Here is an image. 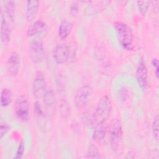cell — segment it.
I'll return each instance as SVG.
<instances>
[{"label":"cell","mask_w":159,"mask_h":159,"mask_svg":"<svg viewBox=\"0 0 159 159\" xmlns=\"http://www.w3.org/2000/svg\"><path fill=\"white\" fill-rule=\"evenodd\" d=\"M114 26L121 47L125 50H132L134 48V37L130 27L122 21L116 22Z\"/></svg>","instance_id":"6da1fadb"},{"label":"cell","mask_w":159,"mask_h":159,"mask_svg":"<svg viewBox=\"0 0 159 159\" xmlns=\"http://www.w3.org/2000/svg\"><path fill=\"white\" fill-rule=\"evenodd\" d=\"M112 111V103L110 98L104 95L98 101L95 111L93 115V123L106 122Z\"/></svg>","instance_id":"7a4b0ae2"},{"label":"cell","mask_w":159,"mask_h":159,"mask_svg":"<svg viewBox=\"0 0 159 159\" xmlns=\"http://www.w3.org/2000/svg\"><path fill=\"white\" fill-rule=\"evenodd\" d=\"M123 135V129L120 121L118 119H113L109 125V137L110 146L112 150L117 151Z\"/></svg>","instance_id":"3957f363"},{"label":"cell","mask_w":159,"mask_h":159,"mask_svg":"<svg viewBox=\"0 0 159 159\" xmlns=\"http://www.w3.org/2000/svg\"><path fill=\"white\" fill-rule=\"evenodd\" d=\"M93 93V88L88 84L83 85L80 87L74 95L73 100L75 106L78 109L84 107L91 97Z\"/></svg>","instance_id":"277c9868"},{"label":"cell","mask_w":159,"mask_h":159,"mask_svg":"<svg viewBox=\"0 0 159 159\" xmlns=\"http://www.w3.org/2000/svg\"><path fill=\"white\" fill-rule=\"evenodd\" d=\"M14 110L16 116L22 121H27L29 118V104L27 98L23 94L16 98Z\"/></svg>","instance_id":"5b68a950"},{"label":"cell","mask_w":159,"mask_h":159,"mask_svg":"<svg viewBox=\"0 0 159 159\" xmlns=\"http://www.w3.org/2000/svg\"><path fill=\"white\" fill-rule=\"evenodd\" d=\"M45 54L44 47L42 42L39 39H34L29 45V56L34 63H40Z\"/></svg>","instance_id":"8992f818"},{"label":"cell","mask_w":159,"mask_h":159,"mask_svg":"<svg viewBox=\"0 0 159 159\" xmlns=\"http://www.w3.org/2000/svg\"><path fill=\"white\" fill-rule=\"evenodd\" d=\"M47 88V82L44 74L41 71H37L32 84L33 95L37 98H42Z\"/></svg>","instance_id":"52a82bcc"},{"label":"cell","mask_w":159,"mask_h":159,"mask_svg":"<svg viewBox=\"0 0 159 159\" xmlns=\"http://www.w3.org/2000/svg\"><path fill=\"white\" fill-rule=\"evenodd\" d=\"M137 81L142 89H145L148 84V75L146 64L143 58H141L135 70Z\"/></svg>","instance_id":"ba28073f"},{"label":"cell","mask_w":159,"mask_h":159,"mask_svg":"<svg viewBox=\"0 0 159 159\" xmlns=\"http://www.w3.org/2000/svg\"><path fill=\"white\" fill-rule=\"evenodd\" d=\"M70 57V47L65 43H60L55 46L53 51V58L57 64L65 63Z\"/></svg>","instance_id":"9c48e42d"},{"label":"cell","mask_w":159,"mask_h":159,"mask_svg":"<svg viewBox=\"0 0 159 159\" xmlns=\"http://www.w3.org/2000/svg\"><path fill=\"white\" fill-rule=\"evenodd\" d=\"M7 70L11 76H16L20 68V57L16 52H12L7 60Z\"/></svg>","instance_id":"30bf717a"},{"label":"cell","mask_w":159,"mask_h":159,"mask_svg":"<svg viewBox=\"0 0 159 159\" xmlns=\"http://www.w3.org/2000/svg\"><path fill=\"white\" fill-rule=\"evenodd\" d=\"M43 101L45 108L48 113H52L57 104V99L54 91L52 88H48L43 95Z\"/></svg>","instance_id":"8fae6325"},{"label":"cell","mask_w":159,"mask_h":159,"mask_svg":"<svg viewBox=\"0 0 159 159\" xmlns=\"http://www.w3.org/2000/svg\"><path fill=\"white\" fill-rule=\"evenodd\" d=\"M11 28L3 14L1 15V40L4 45H7L11 39Z\"/></svg>","instance_id":"7c38bea8"},{"label":"cell","mask_w":159,"mask_h":159,"mask_svg":"<svg viewBox=\"0 0 159 159\" xmlns=\"http://www.w3.org/2000/svg\"><path fill=\"white\" fill-rule=\"evenodd\" d=\"M40 2L36 0H29L25 2V16L29 21L32 20L36 16Z\"/></svg>","instance_id":"4fadbf2b"},{"label":"cell","mask_w":159,"mask_h":159,"mask_svg":"<svg viewBox=\"0 0 159 159\" xmlns=\"http://www.w3.org/2000/svg\"><path fill=\"white\" fill-rule=\"evenodd\" d=\"M73 27V24L71 22L67 20H62L58 28V35L59 37L62 40L66 39L70 34Z\"/></svg>","instance_id":"5bb4252c"},{"label":"cell","mask_w":159,"mask_h":159,"mask_svg":"<svg viewBox=\"0 0 159 159\" xmlns=\"http://www.w3.org/2000/svg\"><path fill=\"white\" fill-rule=\"evenodd\" d=\"M106 130L107 127L106 125V122L96 124L92 135V138L93 140L98 143L101 142L105 137Z\"/></svg>","instance_id":"9a60e30c"},{"label":"cell","mask_w":159,"mask_h":159,"mask_svg":"<svg viewBox=\"0 0 159 159\" xmlns=\"http://www.w3.org/2000/svg\"><path fill=\"white\" fill-rule=\"evenodd\" d=\"M45 22L42 20H37L32 22L27 29L26 34L29 37H33L40 33L44 29Z\"/></svg>","instance_id":"2e32d148"},{"label":"cell","mask_w":159,"mask_h":159,"mask_svg":"<svg viewBox=\"0 0 159 159\" xmlns=\"http://www.w3.org/2000/svg\"><path fill=\"white\" fill-rule=\"evenodd\" d=\"M3 6L4 9V14H6L7 18L13 21L15 16L16 11V4L15 2L12 0H8L3 1Z\"/></svg>","instance_id":"e0dca14e"},{"label":"cell","mask_w":159,"mask_h":159,"mask_svg":"<svg viewBox=\"0 0 159 159\" xmlns=\"http://www.w3.org/2000/svg\"><path fill=\"white\" fill-rule=\"evenodd\" d=\"M12 101V92L10 89L4 88L1 90L0 103L3 107L8 106Z\"/></svg>","instance_id":"ac0fdd59"},{"label":"cell","mask_w":159,"mask_h":159,"mask_svg":"<svg viewBox=\"0 0 159 159\" xmlns=\"http://www.w3.org/2000/svg\"><path fill=\"white\" fill-rule=\"evenodd\" d=\"M86 158H100V152L98 147L93 144L91 143L88 147L87 153H86Z\"/></svg>","instance_id":"d6986e66"},{"label":"cell","mask_w":159,"mask_h":159,"mask_svg":"<svg viewBox=\"0 0 159 159\" xmlns=\"http://www.w3.org/2000/svg\"><path fill=\"white\" fill-rule=\"evenodd\" d=\"M60 113L63 118H66L70 115V106L66 100H61L60 102Z\"/></svg>","instance_id":"ffe728a7"},{"label":"cell","mask_w":159,"mask_h":159,"mask_svg":"<svg viewBox=\"0 0 159 159\" xmlns=\"http://www.w3.org/2000/svg\"><path fill=\"white\" fill-rule=\"evenodd\" d=\"M158 125H159V117L158 115H156L153 119L152 125V134L155 140L158 142L159 137V131H158Z\"/></svg>","instance_id":"44dd1931"},{"label":"cell","mask_w":159,"mask_h":159,"mask_svg":"<svg viewBox=\"0 0 159 159\" xmlns=\"http://www.w3.org/2000/svg\"><path fill=\"white\" fill-rule=\"evenodd\" d=\"M137 4L140 13L142 16H145L148 10L150 2L149 1H138Z\"/></svg>","instance_id":"7402d4cb"},{"label":"cell","mask_w":159,"mask_h":159,"mask_svg":"<svg viewBox=\"0 0 159 159\" xmlns=\"http://www.w3.org/2000/svg\"><path fill=\"white\" fill-rule=\"evenodd\" d=\"M24 151H25V146H24V143L22 140H21L18 145L17 150H16V155L14 156V158L16 159H19L21 158L24 153Z\"/></svg>","instance_id":"603a6c76"},{"label":"cell","mask_w":159,"mask_h":159,"mask_svg":"<svg viewBox=\"0 0 159 159\" xmlns=\"http://www.w3.org/2000/svg\"><path fill=\"white\" fill-rule=\"evenodd\" d=\"M79 11V4L78 1H73L70 6L69 11L71 16H76Z\"/></svg>","instance_id":"cb8c5ba5"},{"label":"cell","mask_w":159,"mask_h":159,"mask_svg":"<svg viewBox=\"0 0 159 159\" xmlns=\"http://www.w3.org/2000/svg\"><path fill=\"white\" fill-rule=\"evenodd\" d=\"M56 84L58 91L60 93L63 91L65 89V83L61 76L58 75L56 79Z\"/></svg>","instance_id":"d4e9b609"},{"label":"cell","mask_w":159,"mask_h":159,"mask_svg":"<svg viewBox=\"0 0 159 159\" xmlns=\"http://www.w3.org/2000/svg\"><path fill=\"white\" fill-rule=\"evenodd\" d=\"M34 112L39 117H42L43 116V109L39 101H35L34 102Z\"/></svg>","instance_id":"484cf974"},{"label":"cell","mask_w":159,"mask_h":159,"mask_svg":"<svg viewBox=\"0 0 159 159\" xmlns=\"http://www.w3.org/2000/svg\"><path fill=\"white\" fill-rule=\"evenodd\" d=\"M9 129V127L7 123L6 122L1 123V127H0V135L1 139L8 132Z\"/></svg>","instance_id":"4316f807"},{"label":"cell","mask_w":159,"mask_h":159,"mask_svg":"<svg viewBox=\"0 0 159 159\" xmlns=\"http://www.w3.org/2000/svg\"><path fill=\"white\" fill-rule=\"evenodd\" d=\"M152 65L154 68V73L157 79L158 78V60L157 58H154L152 60Z\"/></svg>","instance_id":"83f0119b"}]
</instances>
